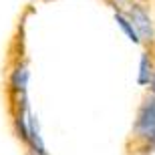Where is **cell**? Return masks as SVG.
<instances>
[{
  "label": "cell",
  "instance_id": "cell-1",
  "mask_svg": "<svg viewBox=\"0 0 155 155\" xmlns=\"http://www.w3.org/2000/svg\"><path fill=\"white\" fill-rule=\"evenodd\" d=\"M133 139L137 141L141 153L155 151V95L149 93L137 111L133 123Z\"/></svg>",
  "mask_w": 155,
  "mask_h": 155
},
{
  "label": "cell",
  "instance_id": "cell-2",
  "mask_svg": "<svg viewBox=\"0 0 155 155\" xmlns=\"http://www.w3.org/2000/svg\"><path fill=\"white\" fill-rule=\"evenodd\" d=\"M129 18H131L133 26L137 28L141 40H145V42H153L155 28H153V22H151V16L147 14V10H145L143 6L133 4L131 8H129Z\"/></svg>",
  "mask_w": 155,
  "mask_h": 155
},
{
  "label": "cell",
  "instance_id": "cell-3",
  "mask_svg": "<svg viewBox=\"0 0 155 155\" xmlns=\"http://www.w3.org/2000/svg\"><path fill=\"white\" fill-rule=\"evenodd\" d=\"M28 69L24 64H16L14 71L10 73V79H8V87H10V93L14 95H22L26 93V87H28Z\"/></svg>",
  "mask_w": 155,
  "mask_h": 155
},
{
  "label": "cell",
  "instance_id": "cell-4",
  "mask_svg": "<svg viewBox=\"0 0 155 155\" xmlns=\"http://www.w3.org/2000/svg\"><path fill=\"white\" fill-rule=\"evenodd\" d=\"M153 75H155V67H153V61H151V54H149V52H141L137 83H139L141 87L151 85V81H153Z\"/></svg>",
  "mask_w": 155,
  "mask_h": 155
},
{
  "label": "cell",
  "instance_id": "cell-5",
  "mask_svg": "<svg viewBox=\"0 0 155 155\" xmlns=\"http://www.w3.org/2000/svg\"><path fill=\"white\" fill-rule=\"evenodd\" d=\"M115 20H117V24H119V28L125 32L127 38L131 40L133 45H139V42H141V36H139L137 28L133 26V22H131V18H129V14L125 16L123 12H117V14H115Z\"/></svg>",
  "mask_w": 155,
  "mask_h": 155
},
{
  "label": "cell",
  "instance_id": "cell-6",
  "mask_svg": "<svg viewBox=\"0 0 155 155\" xmlns=\"http://www.w3.org/2000/svg\"><path fill=\"white\" fill-rule=\"evenodd\" d=\"M149 91L155 95V75H153V81H151V85H149Z\"/></svg>",
  "mask_w": 155,
  "mask_h": 155
},
{
  "label": "cell",
  "instance_id": "cell-7",
  "mask_svg": "<svg viewBox=\"0 0 155 155\" xmlns=\"http://www.w3.org/2000/svg\"><path fill=\"white\" fill-rule=\"evenodd\" d=\"M28 155H48V153H38V151H30L28 149Z\"/></svg>",
  "mask_w": 155,
  "mask_h": 155
}]
</instances>
